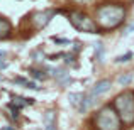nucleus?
Here are the masks:
<instances>
[{
  "label": "nucleus",
  "instance_id": "obj_10",
  "mask_svg": "<svg viewBox=\"0 0 134 130\" xmlns=\"http://www.w3.org/2000/svg\"><path fill=\"white\" fill-rule=\"evenodd\" d=\"M83 96H85V95H82V93H70L68 100H70V103H71L73 107L78 108L80 103H82V100H83Z\"/></svg>",
  "mask_w": 134,
  "mask_h": 130
},
{
  "label": "nucleus",
  "instance_id": "obj_12",
  "mask_svg": "<svg viewBox=\"0 0 134 130\" xmlns=\"http://www.w3.org/2000/svg\"><path fill=\"white\" fill-rule=\"evenodd\" d=\"M29 73H31V76H32L34 79H46V78H48V75H46L44 71H41V69H34V68H31V69H29Z\"/></svg>",
  "mask_w": 134,
  "mask_h": 130
},
{
  "label": "nucleus",
  "instance_id": "obj_2",
  "mask_svg": "<svg viewBox=\"0 0 134 130\" xmlns=\"http://www.w3.org/2000/svg\"><path fill=\"white\" fill-rule=\"evenodd\" d=\"M95 127L97 130H122V120L115 107H110V105L102 107L95 115Z\"/></svg>",
  "mask_w": 134,
  "mask_h": 130
},
{
  "label": "nucleus",
  "instance_id": "obj_15",
  "mask_svg": "<svg viewBox=\"0 0 134 130\" xmlns=\"http://www.w3.org/2000/svg\"><path fill=\"white\" fill-rule=\"evenodd\" d=\"M131 59H132V52H126V54L115 58V63H117V64H121V63H127V61H131Z\"/></svg>",
  "mask_w": 134,
  "mask_h": 130
},
{
  "label": "nucleus",
  "instance_id": "obj_14",
  "mask_svg": "<svg viewBox=\"0 0 134 130\" xmlns=\"http://www.w3.org/2000/svg\"><path fill=\"white\" fill-rule=\"evenodd\" d=\"M54 118H56V113H54L53 110L46 112V115H44V122H46V125H51V123H54Z\"/></svg>",
  "mask_w": 134,
  "mask_h": 130
},
{
  "label": "nucleus",
  "instance_id": "obj_8",
  "mask_svg": "<svg viewBox=\"0 0 134 130\" xmlns=\"http://www.w3.org/2000/svg\"><path fill=\"white\" fill-rule=\"evenodd\" d=\"M10 32H12V24L5 17H0V39H7Z\"/></svg>",
  "mask_w": 134,
  "mask_h": 130
},
{
  "label": "nucleus",
  "instance_id": "obj_19",
  "mask_svg": "<svg viewBox=\"0 0 134 130\" xmlns=\"http://www.w3.org/2000/svg\"><path fill=\"white\" fill-rule=\"evenodd\" d=\"M53 41H54L56 44H68V39H59V37H53Z\"/></svg>",
  "mask_w": 134,
  "mask_h": 130
},
{
  "label": "nucleus",
  "instance_id": "obj_23",
  "mask_svg": "<svg viewBox=\"0 0 134 130\" xmlns=\"http://www.w3.org/2000/svg\"><path fill=\"white\" fill-rule=\"evenodd\" d=\"M44 130H56V125L54 123H51V125H46V128Z\"/></svg>",
  "mask_w": 134,
  "mask_h": 130
},
{
  "label": "nucleus",
  "instance_id": "obj_9",
  "mask_svg": "<svg viewBox=\"0 0 134 130\" xmlns=\"http://www.w3.org/2000/svg\"><path fill=\"white\" fill-rule=\"evenodd\" d=\"M12 103L15 105V107H19V108H24L26 105H32L34 100H32V98H24V96H14Z\"/></svg>",
  "mask_w": 134,
  "mask_h": 130
},
{
  "label": "nucleus",
  "instance_id": "obj_24",
  "mask_svg": "<svg viewBox=\"0 0 134 130\" xmlns=\"http://www.w3.org/2000/svg\"><path fill=\"white\" fill-rule=\"evenodd\" d=\"M0 130H15V128H14V127H10V125H5V127H2Z\"/></svg>",
  "mask_w": 134,
  "mask_h": 130
},
{
  "label": "nucleus",
  "instance_id": "obj_20",
  "mask_svg": "<svg viewBox=\"0 0 134 130\" xmlns=\"http://www.w3.org/2000/svg\"><path fill=\"white\" fill-rule=\"evenodd\" d=\"M132 32H134V22H132V24H129V27L126 29V32H124V34H126V36H129V34H132Z\"/></svg>",
  "mask_w": 134,
  "mask_h": 130
},
{
  "label": "nucleus",
  "instance_id": "obj_22",
  "mask_svg": "<svg viewBox=\"0 0 134 130\" xmlns=\"http://www.w3.org/2000/svg\"><path fill=\"white\" fill-rule=\"evenodd\" d=\"M80 46H82L80 42H75V47H73V52H78V51H80Z\"/></svg>",
  "mask_w": 134,
  "mask_h": 130
},
{
  "label": "nucleus",
  "instance_id": "obj_13",
  "mask_svg": "<svg viewBox=\"0 0 134 130\" xmlns=\"http://www.w3.org/2000/svg\"><path fill=\"white\" fill-rule=\"evenodd\" d=\"M102 58H104V44L97 42L95 44V59H97L98 63H102Z\"/></svg>",
  "mask_w": 134,
  "mask_h": 130
},
{
  "label": "nucleus",
  "instance_id": "obj_3",
  "mask_svg": "<svg viewBox=\"0 0 134 130\" xmlns=\"http://www.w3.org/2000/svg\"><path fill=\"white\" fill-rule=\"evenodd\" d=\"M114 107L121 117L122 123L127 127L134 125V91H124V93L117 95Z\"/></svg>",
  "mask_w": 134,
  "mask_h": 130
},
{
  "label": "nucleus",
  "instance_id": "obj_6",
  "mask_svg": "<svg viewBox=\"0 0 134 130\" xmlns=\"http://www.w3.org/2000/svg\"><path fill=\"white\" fill-rule=\"evenodd\" d=\"M54 15V10H44V12H39L34 15V26L37 27V29H43V27L46 26V24L51 20V17Z\"/></svg>",
  "mask_w": 134,
  "mask_h": 130
},
{
  "label": "nucleus",
  "instance_id": "obj_25",
  "mask_svg": "<svg viewBox=\"0 0 134 130\" xmlns=\"http://www.w3.org/2000/svg\"><path fill=\"white\" fill-rule=\"evenodd\" d=\"M0 58H5V52L3 51H0Z\"/></svg>",
  "mask_w": 134,
  "mask_h": 130
},
{
  "label": "nucleus",
  "instance_id": "obj_7",
  "mask_svg": "<svg viewBox=\"0 0 134 130\" xmlns=\"http://www.w3.org/2000/svg\"><path fill=\"white\" fill-rule=\"evenodd\" d=\"M49 71H51V75L54 76L56 79H58V83H59V85H63V86L70 85V83L73 81V79H71V76H70V73H66L65 69H49Z\"/></svg>",
  "mask_w": 134,
  "mask_h": 130
},
{
  "label": "nucleus",
  "instance_id": "obj_11",
  "mask_svg": "<svg viewBox=\"0 0 134 130\" xmlns=\"http://www.w3.org/2000/svg\"><path fill=\"white\" fill-rule=\"evenodd\" d=\"M131 81H132V73H126V75H121L117 78V83L121 86H127Z\"/></svg>",
  "mask_w": 134,
  "mask_h": 130
},
{
  "label": "nucleus",
  "instance_id": "obj_5",
  "mask_svg": "<svg viewBox=\"0 0 134 130\" xmlns=\"http://www.w3.org/2000/svg\"><path fill=\"white\" fill-rule=\"evenodd\" d=\"M112 86L110 79H100V81H97V85L92 88V91L88 93V98L92 103H95V100H97V96H100V95H104L105 91H109Z\"/></svg>",
  "mask_w": 134,
  "mask_h": 130
},
{
  "label": "nucleus",
  "instance_id": "obj_4",
  "mask_svg": "<svg viewBox=\"0 0 134 130\" xmlns=\"http://www.w3.org/2000/svg\"><path fill=\"white\" fill-rule=\"evenodd\" d=\"M68 20L76 30L80 32H88V34H95L98 30V26L93 19H90L88 15H85L83 12H71L68 15Z\"/></svg>",
  "mask_w": 134,
  "mask_h": 130
},
{
  "label": "nucleus",
  "instance_id": "obj_1",
  "mask_svg": "<svg viewBox=\"0 0 134 130\" xmlns=\"http://www.w3.org/2000/svg\"><path fill=\"white\" fill-rule=\"evenodd\" d=\"M126 9L119 3H107L97 9V24L104 29H115L124 22Z\"/></svg>",
  "mask_w": 134,
  "mask_h": 130
},
{
  "label": "nucleus",
  "instance_id": "obj_18",
  "mask_svg": "<svg viewBox=\"0 0 134 130\" xmlns=\"http://www.w3.org/2000/svg\"><path fill=\"white\" fill-rule=\"evenodd\" d=\"M14 83H17V85H24V88H27V85H29V81L27 79H24V78H14Z\"/></svg>",
  "mask_w": 134,
  "mask_h": 130
},
{
  "label": "nucleus",
  "instance_id": "obj_17",
  "mask_svg": "<svg viewBox=\"0 0 134 130\" xmlns=\"http://www.w3.org/2000/svg\"><path fill=\"white\" fill-rule=\"evenodd\" d=\"M63 58H66V59H65L66 64H73V66H76V63H75V56H73V54H63Z\"/></svg>",
  "mask_w": 134,
  "mask_h": 130
},
{
  "label": "nucleus",
  "instance_id": "obj_21",
  "mask_svg": "<svg viewBox=\"0 0 134 130\" xmlns=\"http://www.w3.org/2000/svg\"><path fill=\"white\" fill-rule=\"evenodd\" d=\"M5 68H7V63L3 61L2 58H0V69H5Z\"/></svg>",
  "mask_w": 134,
  "mask_h": 130
},
{
  "label": "nucleus",
  "instance_id": "obj_16",
  "mask_svg": "<svg viewBox=\"0 0 134 130\" xmlns=\"http://www.w3.org/2000/svg\"><path fill=\"white\" fill-rule=\"evenodd\" d=\"M9 108H10V112H12V113H10V115H12V118H17V117H19V110H20L19 107H15L14 103H9Z\"/></svg>",
  "mask_w": 134,
  "mask_h": 130
}]
</instances>
